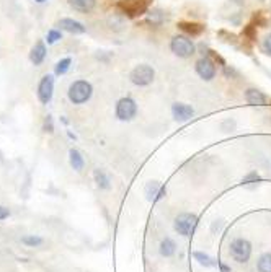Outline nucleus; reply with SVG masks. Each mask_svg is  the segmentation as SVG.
<instances>
[{
    "mask_svg": "<svg viewBox=\"0 0 271 272\" xmlns=\"http://www.w3.org/2000/svg\"><path fill=\"white\" fill-rule=\"evenodd\" d=\"M59 26L61 29L67 31V33H72V35H82L85 33V26L82 25L80 21L72 20V18H63L59 21Z\"/></svg>",
    "mask_w": 271,
    "mask_h": 272,
    "instance_id": "ddd939ff",
    "label": "nucleus"
},
{
    "mask_svg": "<svg viewBox=\"0 0 271 272\" xmlns=\"http://www.w3.org/2000/svg\"><path fill=\"white\" fill-rule=\"evenodd\" d=\"M46 57V46L40 41V43H36V46L32 49V54H29V59H32V62L35 65H40L41 62L44 60Z\"/></svg>",
    "mask_w": 271,
    "mask_h": 272,
    "instance_id": "dca6fc26",
    "label": "nucleus"
},
{
    "mask_svg": "<svg viewBox=\"0 0 271 272\" xmlns=\"http://www.w3.org/2000/svg\"><path fill=\"white\" fill-rule=\"evenodd\" d=\"M258 272H271V253H265L258 259Z\"/></svg>",
    "mask_w": 271,
    "mask_h": 272,
    "instance_id": "aec40b11",
    "label": "nucleus"
},
{
    "mask_svg": "<svg viewBox=\"0 0 271 272\" xmlns=\"http://www.w3.org/2000/svg\"><path fill=\"white\" fill-rule=\"evenodd\" d=\"M160 254L164 256V258H172V256L175 254L176 251V245L172 238H164L160 243V248H159Z\"/></svg>",
    "mask_w": 271,
    "mask_h": 272,
    "instance_id": "f3484780",
    "label": "nucleus"
},
{
    "mask_svg": "<svg viewBox=\"0 0 271 272\" xmlns=\"http://www.w3.org/2000/svg\"><path fill=\"white\" fill-rule=\"evenodd\" d=\"M69 4L74 10L82 12V13H88L95 9L97 0H69Z\"/></svg>",
    "mask_w": 271,
    "mask_h": 272,
    "instance_id": "2eb2a0df",
    "label": "nucleus"
},
{
    "mask_svg": "<svg viewBox=\"0 0 271 272\" xmlns=\"http://www.w3.org/2000/svg\"><path fill=\"white\" fill-rule=\"evenodd\" d=\"M152 0H119L118 9L129 18H139L149 10Z\"/></svg>",
    "mask_w": 271,
    "mask_h": 272,
    "instance_id": "f257e3e1",
    "label": "nucleus"
},
{
    "mask_svg": "<svg viewBox=\"0 0 271 272\" xmlns=\"http://www.w3.org/2000/svg\"><path fill=\"white\" fill-rule=\"evenodd\" d=\"M137 114V105L133 98H121L118 103H116V118L119 121H131L134 119Z\"/></svg>",
    "mask_w": 271,
    "mask_h": 272,
    "instance_id": "0eeeda50",
    "label": "nucleus"
},
{
    "mask_svg": "<svg viewBox=\"0 0 271 272\" xmlns=\"http://www.w3.org/2000/svg\"><path fill=\"white\" fill-rule=\"evenodd\" d=\"M9 215H10L9 209H5V207H0V220L7 219V217H9Z\"/></svg>",
    "mask_w": 271,
    "mask_h": 272,
    "instance_id": "a878e982",
    "label": "nucleus"
},
{
    "mask_svg": "<svg viewBox=\"0 0 271 272\" xmlns=\"http://www.w3.org/2000/svg\"><path fill=\"white\" fill-rule=\"evenodd\" d=\"M172 114H173V119L178 122H185V121H190L195 114V110L190 106V105H185V103H173L172 106Z\"/></svg>",
    "mask_w": 271,
    "mask_h": 272,
    "instance_id": "9d476101",
    "label": "nucleus"
},
{
    "mask_svg": "<svg viewBox=\"0 0 271 272\" xmlns=\"http://www.w3.org/2000/svg\"><path fill=\"white\" fill-rule=\"evenodd\" d=\"M178 28L182 31H185L190 36H199L204 31V25L201 23H195V21H180L178 23Z\"/></svg>",
    "mask_w": 271,
    "mask_h": 272,
    "instance_id": "4468645a",
    "label": "nucleus"
},
{
    "mask_svg": "<svg viewBox=\"0 0 271 272\" xmlns=\"http://www.w3.org/2000/svg\"><path fill=\"white\" fill-rule=\"evenodd\" d=\"M170 49L176 57L182 59H188L196 52L195 44L187 36H173L172 41H170Z\"/></svg>",
    "mask_w": 271,
    "mask_h": 272,
    "instance_id": "7ed1b4c3",
    "label": "nucleus"
},
{
    "mask_svg": "<svg viewBox=\"0 0 271 272\" xmlns=\"http://www.w3.org/2000/svg\"><path fill=\"white\" fill-rule=\"evenodd\" d=\"M94 176H95V181H97V186L100 189H110V178H108V175L103 172V169H95V173H94Z\"/></svg>",
    "mask_w": 271,
    "mask_h": 272,
    "instance_id": "6ab92c4d",
    "label": "nucleus"
},
{
    "mask_svg": "<svg viewBox=\"0 0 271 272\" xmlns=\"http://www.w3.org/2000/svg\"><path fill=\"white\" fill-rule=\"evenodd\" d=\"M245 99L250 106H265L268 103V96L257 88H249L245 91Z\"/></svg>",
    "mask_w": 271,
    "mask_h": 272,
    "instance_id": "f8f14e48",
    "label": "nucleus"
},
{
    "mask_svg": "<svg viewBox=\"0 0 271 272\" xmlns=\"http://www.w3.org/2000/svg\"><path fill=\"white\" fill-rule=\"evenodd\" d=\"M57 40H61V33H59V31H56V29H51L48 33V43L54 44Z\"/></svg>",
    "mask_w": 271,
    "mask_h": 272,
    "instance_id": "b1692460",
    "label": "nucleus"
},
{
    "mask_svg": "<svg viewBox=\"0 0 271 272\" xmlns=\"http://www.w3.org/2000/svg\"><path fill=\"white\" fill-rule=\"evenodd\" d=\"M263 51H265V54H268V56H271V33L265 38V41H263Z\"/></svg>",
    "mask_w": 271,
    "mask_h": 272,
    "instance_id": "393cba45",
    "label": "nucleus"
},
{
    "mask_svg": "<svg viewBox=\"0 0 271 272\" xmlns=\"http://www.w3.org/2000/svg\"><path fill=\"white\" fill-rule=\"evenodd\" d=\"M25 245H29V246H36V245H41L43 243V240L40 236H25L21 240Z\"/></svg>",
    "mask_w": 271,
    "mask_h": 272,
    "instance_id": "5701e85b",
    "label": "nucleus"
},
{
    "mask_svg": "<svg viewBox=\"0 0 271 272\" xmlns=\"http://www.w3.org/2000/svg\"><path fill=\"white\" fill-rule=\"evenodd\" d=\"M36 2H44V0H36Z\"/></svg>",
    "mask_w": 271,
    "mask_h": 272,
    "instance_id": "bb28decb",
    "label": "nucleus"
},
{
    "mask_svg": "<svg viewBox=\"0 0 271 272\" xmlns=\"http://www.w3.org/2000/svg\"><path fill=\"white\" fill-rule=\"evenodd\" d=\"M52 91H54V79L51 75H44L40 82V87H38V98H40L43 105H48L51 101Z\"/></svg>",
    "mask_w": 271,
    "mask_h": 272,
    "instance_id": "1a4fd4ad",
    "label": "nucleus"
},
{
    "mask_svg": "<svg viewBox=\"0 0 271 272\" xmlns=\"http://www.w3.org/2000/svg\"><path fill=\"white\" fill-rule=\"evenodd\" d=\"M173 227L176 230L178 235H182V236H191L193 233H195L196 227H198V217L195 214H188V212H185V214H180L175 219V223H173Z\"/></svg>",
    "mask_w": 271,
    "mask_h": 272,
    "instance_id": "20e7f679",
    "label": "nucleus"
},
{
    "mask_svg": "<svg viewBox=\"0 0 271 272\" xmlns=\"http://www.w3.org/2000/svg\"><path fill=\"white\" fill-rule=\"evenodd\" d=\"M71 64H72V60L69 59V57L63 59V60H59V62H57V65H56V74H57V75H64V74L69 71V67H71Z\"/></svg>",
    "mask_w": 271,
    "mask_h": 272,
    "instance_id": "4be33fe9",
    "label": "nucleus"
},
{
    "mask_svg": "<svg viewBox=\"0 0 271 272\" xmlns=\"http://www.w3.org/2000/svg\"><path fill=\"white\" fill-rule=\"evenodd\" d=\"M69 157H71V166L75 169V172H82L83 165H85V160H83V157L80 155V152L72 149L71 152H69Z\"/></svg>",
    "mask_w": 271,
    "mask_h": 272,
    "instance_id": "a211bd4d",
    "label": "nucleus"
},
{
    "mask_svg": "<svg viewBox=\"0 0 271 272\" xmlns=\"http://www.w3.org/2000/svg\"><path fill=\"white\" fill-rule=\"evenodd\" d=\"M229 253L237 262H247L252 256V243L245 238H235L229 246Z\"/></svg>",
    "mask_w": 271,
    "mask_h": 272,
    "instance_id": "39448f33",
    "label": "nucleus"
},
{
    "mask_svg": "<svg viewBox=\"0 0 271 272\" xmlns=\"http://www.w3.org/2000/svg\"><path fill=\"white\" fill-rule=\"evenodd\" d=\"M154 77H156V71L147 64L136 65L129 74L131 82L137 85V87H147V85H150L154 82Z\"/></svg>",
    "mask_w": 271,
    "mask_h": 272,
    "instance_id": "423d86ee",
    "label": "nucleus"
},
{
    "mask_svg": "<svg viewBox=\"0 0 271 272\" xmlns=\"http://www.w3.org/2000/svg\"><path fill=\"white\" fill-rule=\"evenodd\" d=\"M196 69V74L203 79L204 82L213 80L216 77V62L211 57H201L196 60L195 64Z\"/></svg>",
    "mask_w": 271,
    "mask_h": 272,
    "instance_id": "6e6552de",
    "label": "nucleus"
},
{
    "mask_svg": "<svg viewBox=\"0 0 271 272\" xmlns=\"http://www.w3.org/2000/svg\"><path fill=\"white\" fill-rule=\"evenodd\" d=\"M193 258H195L201 266H206V267H211L214 266V261L209 258V256L203 251H196V253H193Z\"/></svg>",
    "mask_w": 271,
    "mask_h": 272,
    "instance_id": "412c9836",
    "label": "nucleus"
},
{
    "mask_svg": "<svg viewBox=\"0 0 271 272\" xmlns=\"http://www.w3.org/2000/svg\"><path fill=\"white\" fill-rule=\"evenodd\" d=\"M92 93H94V87L87 80H77L69 87V99L74 105H82L90 99Z\"/></svg>",
    "mask_w": 271,
    "mask_h": 272,
    "instance_id": "f03ea898",
    "label": "nucleus"
},
{
    "mask_svg": "<svg viewBox=\"0 0 271 272\" xmlns=\"http://www.w3.org/2000/svg\"><path fill=\"white\" fill-rule=\"evenodd\" d=\"M165 186H162L159 181H150V183H147L145 186V196H147V200H154V202H157L160 200L162 197L165 196Z\"/></svg>",
    "mask_w": 271,
    "mask_h": 272,
    "instance_id": "9b49d317",
    "label": "nucleus"
}]
</instances>
